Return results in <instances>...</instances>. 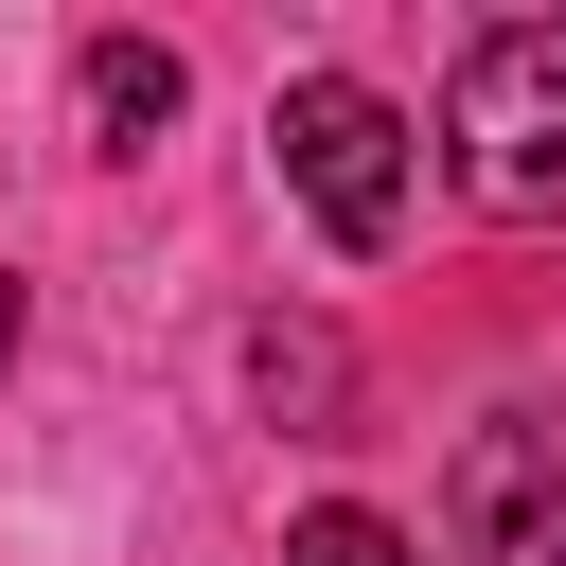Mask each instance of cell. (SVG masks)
I'll return each instance as SVG.
<instances>
[{
    "label": "cell",
    "instance_id": "cell-2",
    "mask_svg": "<svg viewBox=\"0 0 566 566\" xmlns=\"http://www.w3.org/2000/svg\"><path fill=\"white\" fill-rule=\"evenodd\" d=\"M265 142H283V195L318 212V248H389L407 230V106L389 88H354V71H301L283 106H265Z\"/></svg>",
    "mask_w": 566,
    "mask_h": 566
},
{
    "label": "cell",
    "instance_id": "cell-3",
    "mask_svg": "<svg viewBox=\"0 0 566 566\" xmlns=\"http://www.w3.org/2000/svg\"><path fill=\"white\" fill-rule=\"evenodd\" d=\"M442 513L478 566H566V407H495L442 460Z\"/></svg>",
    "mask_w": 566,
    "mask_h": 566
},
{
    "label": "cell",
    "instance_id": "cell-7",
    "mask_svg": "<svg viewBox=\"0 0 566 566\" xmlns=\"http://www.w3.org/2000/svg\"><path fill=\"white\" fill-rule=\"evenodd\" d=\"M18 336H35V301H18V283H0V371H18Z\"/></svg>",
    "mask_w": 566,
    "mask_h": 566
},
{
    "label": "cell",
    "instance_id": "cell-4",
    "mask_svg": "<svg viewBox=\"0 0 566 566\" xmlns=\"http://www.w3.org/2000/svg\"><path fill=\"white\" fill-rule=\"evenodd\" d=\"M177 88H195V71H177L159 35H88V53H71V124H88V159H142V142L177 124Z\"/></svg>",
    "mask_w": 566,
    "mask_h": 566
},
{
    "label": "cell",
    "instance_id": "cell-1",
    "mask_svg": "<svg viewBox=\"0 0 566 566\" xmlns=\"http://www.w3.org/2000/svg\"><path fill=\"white\" fill-rule=\"evenodd\" d=\"M442 159L478 212H566V0L478 18L460 88H442Z\"/></svg>",
    "mask_w": 566,
    "mask_h": 566
},
{
    "label": "cell",
    "instance_id": "cell-6",
    "mask_svg": "<svg viewBox=\"0 0 566 566\" xmlns=\"http://www.w3.org/2000/svg\"><path fill=\"white\" fill-rule=\"evenodd\" d=\"M283 566H424V548H407L389 513H354V495H336V513H301V531H283Z\"/></svg>",
    "mask_w": 566,
    "mask_h": 566
},
{
    "label": "cell",
    "instance_id": "cell-5",
    "mask_svg": "<svg viewBox=\"0 0 566 566\" xmlns=\"http://www.w3.org/2000/svg\"><path fill=\"white\" fill-rule=\"evenodd\" d=\"M248 371H265V407H283L301 442H336V389H354V371H336V336H318V318H265V336H248Z\"/></svg>",
    "mask_w": 566,
    "mask_h": 566
}]
</instances>
